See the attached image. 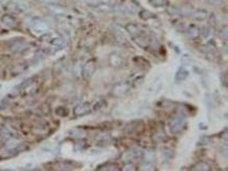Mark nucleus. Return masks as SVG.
<instances>
[{
    "instance_id": "nucleus-4",
    "label": "nucleus",
    "mask_w": 228,
    "mask_h": 171,
    "mask_svg": "<svg viewBox=\"0 0 228 171\" xmlns=\"http://www.w3.org/2000/svg\"><path fill=\"white\" fill-rule=\"evenodd\" d=\"M91 111V105L89 103H81V104L77 105L75 109H74V114L76 117H83Z\"/></svg>"
},
{
    "instance_id": "nucleus-14",
    "label": "nucleus",
    "mask_w": 228,
    "mask_h": 171,
    "mask_svg": "<svg viewBox=\"0 0 228 171\" xmlns=\"http://www.w3.org/2000/svg\"><path fill=\"white\" fill-rule=\"evenodd\" d=\"M150 2L155 7H164L167 3V0H150Z\"/></svg>"
},
{
    "instance_id": "nucleus-15",
    "label": "nucleus",
    "mask_w": 228,
    "mask_h": 171,
    "mask_svg": "<svg viewBox=\"0 0 228 171\" xmlns=\"http://www.w3.org/2000/svg\"><path fill=\"white\" fill-rule=\"evenodd\" d=\"M198 170H208V165L205 164V163H199V164L196 165V168Z\"/></svg>"
},
{
    "instance_id": "nucleus-16",
    "label": "nucleus",
    "mask_w": 228,
    "mask_h": 171,
    "mask_svg": "<svg viewBox=\"0 0 228 171\" xmlns=\"http://www.w3.org/2000/svg\"><path fill=\"white\" fill-rule=\"evenodd\" d=\"M208 1H209V2H211V3L215 4V3H218L220 0H208Z\"/></svg>"
},
{
    "instance_id": "nucleus-5",
    "label": "nucleus",
    "mask_w": 228,
    "mask_h": 171,
    "mask_svg": "<svg viewBox=\"0 0 228 171\" xmlns=\"http://www.w3.org/2000/svg\"><path fill=\"white\" fill-rule=\"evenodd\" d=\"M133 40H135V42H136L137 44L139 45L140 47L147 48L149 46V39L147 38L146 36H144V35H141V34H139V35L133 36Z\"/></svg>"
},
{
    "instance_id": "nucleus-6",
    "label": "nucleus",
    "mask_w": 228,
    "mask_h": 171,
    "mask_svg": "<svg viewBox=\"0 0 228 171\" xmlns=\"http://www.w3.org/2000/svg\"><path fill=\"white\" fill-rule=\"evenodd\" d=\"M109 62L113 66L115 67H120L122 65H124L125 63V60H124V58L119 54H113L109 58Z\"/></svg>"
},
{
    "instance_id": "nucleus-13",
    "label": "nucleus",
    "mask_w": 228,
    "mask_h": 171,
    "mask_svg": "<svg viewBox=\"0 0 228 171\" xmlns=\"http://www.w3.org/2000/svg\"><path fill=\"white\" fill-rule=\"evenodd\" d=\"M50 41H51L52 45L57 46V47H60V46H62V45H63V40H62L61 38H59V37H56V38L51 39Z\"/></svg>"
},
{
    "instance_id": "nucleus-9",
    "label": "nucleus",
    "mask_w": 228,
    "mask_h": 171,
    "mask_svg": "<svg viewBox=\"0 0 228 171\" xmlns=\"http://www.w3.org/2000/svg\"><path fill=\"white\" fill-rule=\"evenodd\" d=\"M187 34H188V36H189L191 39L196 38V37L200 35L199 27H198V26H196L194 24H192V25H189V26H188V29H187Z\"/></svg>"
},
{
    "instance_id": "nucleus-8",
    "label": "nucleus",
    "mask_w": 228,
    "mask_h": 171,
    "mask_svg": "<svg viewBox=\"0 0 228 171\" xmlns=\"http://www.w3.org/2000/svg\"><path fill=\"white\" fill-rule=\"evenodd\" d=\"M127 89H128V86L126 84H118V85L115 86L113 94L115 96H122L127 92Z\"/></svg>"
},
{
    "instance_id": "nucleus-7",
    "label": "nucleus",
    "mask_w": 228,
    "mask_h": 171,
    "mask_svg": "<svg viewBox=\"0 0 228 171\" xmlns=\"http://www.w3.org/2000/svg\"><path fill=\"white\" fill-rule=\"evenodd\" d=\"M1 22L3 23V25H5L7 27H13L16 24V20L10 15H4V16L1 17Z\"/></svg>"
},
{
    "instance_id": "nucleus-1",
    "label": "nucleus",
    "mask_w": 228,
    "mask_h": 171,
    "mask_svg": "<svg viewBox=\"0 0 228 171\" xmlns=\"http://www.w3.org/2000/svg\"><path fill=\"white\" fill-rule=\"evenodd\" d=\"M31 27H32L33 32H35L36 34H46V32L48 31V23L44 22V21L41 19L34 20L32 22Z\"/></svg>"
},
{
    "instance_id": "nucleus-11",
    "label": "nucleus",
    "mask_w": 228,
    "mask_h": 171,
    "mask_svg": "<svg viewBox=\"0 0 228 171\" xmlns=\"http://www.w3.org/2000/svg\"><path fill=\"white\" fill-rule=\"evenodd\" d=\"M187 77H188V71H187L185 68H181V69H179V71L177 73V76H176V78H177L178 81H183L184 79H186Z\"/></svg>"
},
{
    "instance_id": "nucleus-10",
    "label": "nucleus",
    "mask_w": 228,
    "mask_h": 171,
    "mask_svg": "<svg viewBox=\"0 0 228 171\" xmlns=\"http://www.w3.org/2000/svg\"><path fill=\"white\" fill-rule=\"evenodd\" d=\"M125 29H126V31L128 33H129L130 35L133 36H136V35H139L140 34V29L139 27L136 25V24H127L126 26H125Z\"/></svg>"
},
{
    "instance_id": "nucleus-2",
    "label": "nucleus",
    "mask_w": 228,
    "mask_h": 171,
    "mask_svg": "<svg viewBox=\"0 0 228 171\" xmlns=\"http://www.w3.org/2000/svg\"><path fill=\"white\" fill-rule=\"evenodd\" d=\"M184 125H185V121L182 119V118H176L171 121L170 123V131L174 133H180L184 128Z\"/></svg>"
},
{
    "instance_id": "nucleus-3",
    "label": "nucleus",
    "mask_w": 228,
    "mask_h": 171,
    "mask_svg": "<svg viewBox=\"0 0 228 171\" xmlns=\"http://www.w3.org/2000/svg\"><path fill=\"white\" fill-rule=\"evenodd\" d=\"M96 70V61L95 60H91L89 61L87 63L84 65L83 67V77L85 78V79H89L91 77L94 75Z\"/></svg>"
},
{
    "instance_id": "nucleus-12",
    "label": "nucleus",
    "mask_w": 228,
    "mask_h": 171,
    "mask_svg": "<svg viewBox=\"0 0 228 171\" xmlns=\"http://www.w3.org/2000/svg\"><path fill=\"white\" fill-rule=\"evenodd\" d=\"M206 15H207V13H206L205 11L199 10L196 14H193V17L198 20H204V19H206V17H207Z\"/></svg>"
}]
</instances>
